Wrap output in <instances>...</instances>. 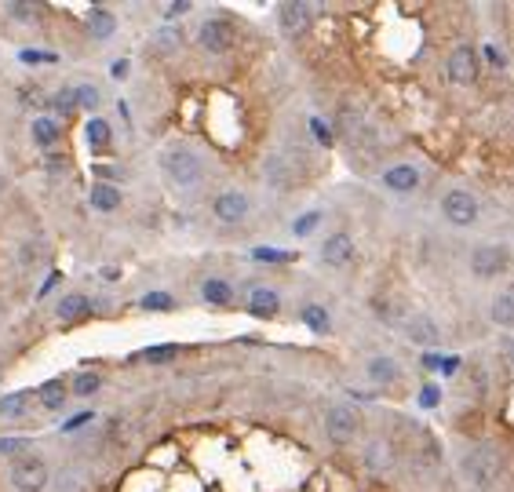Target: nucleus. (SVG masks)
Here are the masks:
<instances>
[{"mask_svg":"<svg viewBox=\"0 0 514 492\" xmlns=\"http://www.w3.org/2000/svg\"><path fill=\"white\" fill-rule=\"evenodd\" d=\"M503 474H507V456H503L499 445L478 441V445L463 448V456H460V477H463L470 488L489 492L492 485L503 481Z\"/></svg>","mask_w":514,"mask_h":492,"instance_id":"nucleus-1","label":"nucleus"},{"mask_svg":"<svg viewBox=\"0 0 514 492\" xmlns=\"http://www.w3.org/2000/svg\"><path fill=\"white\" fill-rule=\"evenodd\" d=\"M161 172L175 190H197L204 179V161L190 146H168L161 150Z\"/></svg>","mask_w":514,"mask_h":492,"instance_id":"nucleus-2","label":"nucleus"},{"mask_svg":"<svg viewBox=\"0 0 514 492\" xmlns=\"http://www.w3.org/2000/svg\"><path fill=\"white\" fill-rule=\"evenodd\" d=\"M325 434L332 445H354L361 434H365V416L358 405H347V401H336L325 408Z\"/></svg>","mask_w":514,"mask_h":492,"instance_id":"nucleus-3","label":"nucleus"},{"mask_svg":"<svg viewBox=\"0 0 514 492\" xmlns=\"http://www.w3.org/2000/svg\"><path fill=\"white\" fill-rule=\"evenodd\" d=\"M467 271L478 281H496V278H503L510 271V249L507 244H496V241H481L467 256Z\"/></svg>","mask_w":514,"mask_h":492,"instance_id":"nucleus-4","label":"nucleus"},{"mask_svg":"<svg viewBox=\"0 0 514 492\" xmlns=\"http://www.w3.org/2000/svg\"><path fill=\"white\" fill-rule=\"evenodd\" d=\"M445 77H449V84H456V88L478 84V77H481V52H478L474 44L452 48L449 59H445Z\"/></svg>","mask_w":514,"mask_h":492,"instance_id":"nucleus-5","label":"nucleus"},{"mask_svg":"<svg viewBox=\"0 0 514 492\" xmlns=\"http://www.w3.org/2000/svg\"><path fill=\"white\" fill-rule=\"evenodd\" d=\"M438 208H441V219L449 226H456V230H470L481 219V204H478V197L470 190H449Z\"/></svg>","mask_w":514,"mask_h":492,"instance_id":"nucleus-6","label":"nucleus"},{"mask_svg":"<svg viewBox=\"0 0 514 492\" xmlns=\"http://www.w3.org/2000/svg\"><path fill=\"white\" fill-rule=\"evenodd\" d=\"M197 44L208 52V55H230L233 44H237V26L226 19V15H212L201 23L197 30Z\"/></svg>","mask_w":514,"mask_h":492,"instance_id":"nucleus-7","label":"nucleus"},{"mask_svg":"<svg viewBox=\"0 0 514 492\" xmlns=\"http://www.w3.org/2000/svg\"><path fill=\"white\" fill-rule=\"evenodd\" d=\"M8 477H12V488H15V492H41V488L48 485V463H44L41 456L26 452V456L12 459Z\"/></svg>","mask_w":514,"mask_h":492,"instance_id":"nucleus-8","label":"nucleus"},{"mask_svg":"<svg viewBox=\"0 0 514 492\" xmlns=\"http://www.w3.org/2000/svg\"><path fill=\"white\" fill-rule=\"evenodd\" d=\"M361 463H365V470H369V474H376V477H387V474L398 467L394 441H390L387 434H372V438L365 441V448H361Z\"/></svg>","mask_w":514,"mask_h":492,"instance_id":"nucleus-9","label":"nucleus"},{"mask_svg":"<svg viewBox=\"0 0 514 492\" xmlns=\"http://www.w3.org/2000/svg\"><path fill=\"white\" fill-rule=\"evenodd\" d=\"M354 260H358V244H354L351 233L336 230V233H329V237L321 241V263H325L329 271H351Z\"/></svg>","mask_w":514,"mask_h":492,"instance_id":"nucleus-10","label":"nucleus"},{"mask_svg":"<svg viewBox=\"0 0 514 492\" xmlns=\"http://www.w3.org/2000/svg\"><path fill=\"white\" fill-rule=\"evenodd\" d=\"M212 215H215L222 226H237V222H244V219L252 215V201H248V193H241V190H222V193L212 197Z\"/></svg>","mask_w":514,"mask_h":492,"instance_id":"nucleus-11","label":"nucleus"},{"mask_svg":"<svg viewBox=\"0 0 514 492\" xmlns=\"http://www.w3.org/2000/svg\"><path fill=\"white\" fill-rule=\"evenodd\" d=\"M401 332H405V339L416 343V347H438V343H441V325H438L430 314H409V318L401 321Z\"/></svg>","mask_w":514,"mask_h":492,"instance_id":"nucleus-12","label":"nucleus"},{"mask_svg":"<svg viewBox=\"0 0 514 492\" xmlns=\"http://www.w3.org/2000/svg\"><path fill=\"white\" fill-rule=\"evenodd\" d=\"M263 175H267V182H271L274 190H289V186H296V182H300L296 164H292L282 150H271V153L263 157Z\"/></svg>","mask_w":514,"mask_h":492,"instance_id":"nucleus-13","label":"nucleus"},{"mask_svg":"<svg viewBox=\"0 0 514 492\" xmlns=\"http://www.w3.org/2000/svg\"><path fill=\"white\" fill-rule=\"evenodd\" d=\"M278 26L289 34V37H300L314 26V8L311 5H296V0H289V5L278 8Z\"/></svg>","mask_w":514,"mask_h":492,"instance_id":"nucleus-14","label":"nucleus"},{"mask_svg":"<svg viewBox=\"0 0 514 492\" xmlns=\"http://www.w3.org/2000/svg\"><path fill=\"white\" fill-rule=\"evenodd\" d=\"M380 182H383V190H390V193H416L420 182H423V175H420L416 164H394V168H387V172L380 175Z\"/></svg>","mask_w":514,"mask_h":492,"instance_id":"nucleus-15","label":"nucleus"},{"mask_svg":"<svg viewBox=\"0 0 514 492\" xmlns=\"http://www.w3.org/2000/svg\"><path fill=\"white\" fill-rule=\"evenodd\" d=\"M365 376L376 383V387H394L401 383V365L390 358V354H372L365 361Z\"/></svg>","mask_w":514,"mask_h":492,"instance_id":"nucleus-16","label":"nucleus"},{"mask_svg":"<svg viewBox=\"0 0 514 492\" xmlns=\"http://www.w3.org/2000/svg\"><path fill=\"white\" fill-rule=\"evenodd\" d=\"M278 310H282V296L274 292V289H252L248 292V314L252 318H260V321H271V318H278Z\"/></svg>","mask_w":514,"mask_h":492,"instance_id":"nucleus-17","label":"nucleus"},{"mask_svg":"<svg viewBox=\"0 0 514 492\" xmlns=\"http://www.w3.org/2000/svg\"><path fill=\"white\" fill-rule=\"evenodd\" d=\"M489 321L496 329H514V285L499 289L492 300H489Z\"/></svg>","mask_w":514,"mask_h":492,"instance_id":"nucleus-18","label":"nucleus"},{"mask_svg":"<svg viewBox=\"0 0 514 492\" xmlns=\"http://www.w3.org/2000/svg\"><path fill=\"white\" fill-rule=\"evenodd\" d=\"M88 204H92L95 212L110 215V212H117V208L124 204V197H121V190H117V186H110V182H95V186L88 190Z\"/></svg>","mask_w":514,"mask_h":492,"instance_id":"nucleus-19","label":"nucleus"},{"mask_svg":"<svg viewBox=\"0 0 514 492\" xmlns=\"http://www.w3.org/2000/svg\"><path fill=\"white\" fill-rule=\"evenodd\" d=\"M30 135H34V143H37V146L52 150V146L59 143V135H63V124H59L55 117L41 113V117H34V121H30Z\"/></svg>","mask_w":514,"mask_h":492,"instance_id":"nucleus-20","label":"nucleus"},{"mask_svg":"<svg viewBox=\"0 0 514 492\" xmlns=\"http://www.w3.org/2000/svg\"><path fill=\"white\" fill-rule=\"evenodd\" d=\"M233 285L230 281H222V278H208L204 285H201V300L208 303V307H230L233 303Z\"/></svg>","mask_w":514,"mask_h":492,"instance_id":"nucleus-21","label":"nucleus"},{"mask_svg":"<svg viewBox=\"0 0 514 492\" xmlns=\"http://www.w3.org/2000/svg\"><path fill=\"white\" fill-rule=\"evenodd\" d=\"M66 398H70V387H66L63 379H48V383H41V390H37V401H41L48 412H59V408L66 405Z\"/></svg>","mask_w":514,"mask_h":492,"instance_id":"nucleus-22","label":"nucleus"},{"mask_svg":"<svg viewBox=\"0 0 514 492\" xmlns=\"http://www.w3.org/2000/svg\"><path fill=\"white\" fill-rule=\"evenodd\" d=\"M92 310V303H88V296L84 292H70V296H63L59 300V321H81L84 314Z\"/></svg>","mask_w":514,"mask_h":492,"instance_id":"nucleus-23","label":"nucleus"},{"mask_svg":"<svg viewBox=\"0 0 514 492\" xmlns=\"http://www.w3.org/2000/svg\"><path fill=\"white\" fill-rule=\"evenodd\" d=\"M88 30H92L95 41H110V37L117 34V19H114L106 8H92V12H88Z\"/></svg>","mask_w":514,"mask_h":492,"instance_id":"nucleus-24","label":"nucleus"},{"mask_svg":"<svg viewBox=\"0 0 514 492\" xmlns=\"http://www.w3.org/2000/svg\"><path fill=\"white\" fill-rule=\"evenodd\" d=\"M30 405H34V398H30L26 390L5 394V398H0V416H5V419H23V416L30 412Z\"/></svg>","mask_w":514,"mask_h":492,"instance_id":"nucleus-25","label":"nucleus"},{"mask_svg":"<svg viewBox=\"0 0 514 492\" xmlns=\"http://www.w3.org/2000/svg\"><path fill=\"white\" fill-rule=\"evenodd\" d=\"M303 325H307L311 332H318V336H329V332H332V318H329V310L318 307V303L303 307Z\"/></svg>","mask_w":514,"mask_h":492,"instance_id":"nucleus-26","label":"nucleus"},{"mask_svg":"<svg viewBox=\"0 0 514 492\" xmlns=\"http://www.w3.org/2000/svg\"><path fill=\"white\" fill-rule=\"evenodd\" d=\"M84 135H88V143H92L95 150H106V146H110V139H114V135H110V124H106L103 117H92V121H88V128H84Z\"/></svg>","mask_w":514,"mask_h":492,"instance_id":"nucleus-27","label":"nucleus"},{"mask_svg":"<svg viewBox=\"0 0 514 492\" xmlns=\"http://www.w3.org/2000/svg\"><path fill=\"white\" fill-rule=\"evenodd\" d=\"M139 307H143V310H153V314H164V310H175V300H172L168 292H146V296L139 300Z\"/></svg>","mask_w":514,"mask_h":492,"instance_id":"nucleus-28","label":"nucleus"},{"mask_svg":"<svg viewBox=\"0 0 514 492\" xmlns=\"http://www.w3.org/2000/svg\"><path fill=\"white\" fill-rule=\"evenodd\" d=\"M99 387H103V379H99V372H81V376L74 379V387H70V390H74L77 398H92V394H95Z\"/></svg>","mask_w":514,"mask_h":492,"instance_id":"nucleus-29","label":"nucleus"},{"mask_svg":"<svg viewBox=\"0 0 514 492\" xmlns=\"http://www.w3.org/2000/svg\"><path fill=\"white\" fill-rule=\"evenodd\" d=\"M74 95H77V110H95V106L103 103V95H99L95 84H77Z\"/></svg>","mask_w":514,"mask_h":492,"instance_id":"nucleus-30","label":"nucleus"},{"mask_svg":"<svg viewBox=\"0 0 514 492\" xmlns=\"http://www.w3.org/2000/svg\"><path fill=\"white\" fill-rule=\"evenodd\" d=\"M175 354H179L175 343H161V347H146V350H143V358H146L150 365H164V361H172Z\"/></svg>","mask_w":514,"mask_h":492,"instance_id":"nucleus-31","label":"nucleus"},{"mask_svg":"<svg viewBox=\"0 0 514 492\" xmlns=\"http://www.w3.org/2000/svg\"><path fill=\"white\" fill-rule=\"evenodd\" d=\"M252 256L260 260V263H292V260H296L292 252H282V249H255Z\"/></svg>","mask_w":514,"mask_h":492,"instance_id":"nucleus-32","label":"nucleus"},{"mask_svg":"<svg viewBox=\"0 0 514 492\" xmlns=\"http://www.w3.org/2000/svg\"><path fill=\"white\" fill-rule=\"evenodd\" d=\"M0 456H12V459L26 456V438H0Z\"/></svg>","mask_w":514,"mask_h":492,"instance_id":"nucleus-33","label":"nucleus"},{"mask_svg":"<svg viewBox=\"0 0 514 492\" xmlns=\"http://www.w3.org/2000/svg\"><path fill=\"white\" fill-rule=\"evenodd\" d=\"M55 106H59L63 113H74V110H77V95H74V88H59V95H55Z\"/></svg>","mask_w":514,"mask_h":492,"instance_id":"nucleus-34","label":"nucleus"},{"mask_svg":"<svg viewBox=\"0 0 514 492\" xmlns=\"http://www.w3.org/2000/svg\"><path fill=\"white\" fill-rule=\"evenodd\" d=\"M8 12H12L15 19H26V23H34V19H37V8L23 5V0H15V5H8Z\"/></svg>","mask_w":514,"mask_h":492,"instance_id":"nucleus-35","label":"nucleus"},{"mask_svg":"<svg viewBox=\"0 0 514 492\" xmlns=\"http://www.w3.org/2000/svg\"><path fill=\"white\" fill-rule=\"evenodd\" d=\"M481 55H485V59H489V66H496V70H503V66H507V55H503V52H496V44H485V48H481Z\"/></svg>","mask_w":514,"mask_h":492,"instance_id":"nucleus-36","label":"nucleus"},{"mask_svg":"<svg viewBox=\"0 0 514 492\" xmlns=\"http://www.w3.org/2000/svg\"><path fill=\"white\" fill-rule=\"evenodd\" d=\"M183 30H161V37H157V48H172V44H183V37H179Z\"/></svg>","mask_w":514,"mask_h":492,"instance_id":"nucleus-37","label":"nucleus"},{"mask_svg":"<svg viewBox=\"0 0 514 492\" xmlns=\"http://www.w3.org/2000/svg\"><path fill=\"white\" fill-rule=\"evenodd\" d=\"M318 219H321L318 212H311V215H303V219H300V222L292 226V230H296V237H303V233H311V230L318 226Z\"/></svg>","mask_w":514,"mask_h":492,"instance_id":"nucleus-38","label":"nucleus"},{"mask_svg":"<svg viewBox=\"0 0 514 492\" xmlns=\"http://www.w3.org/2000/svg\"><path fill=\"white\" fill-rule=\"evenodd\" d=\"M499 354H503V358H507V365L514 369V332H507V336L499 339Z\"/></svg>","mask_w":514,"mask_h":492,"instance_id":"nucleus-39","label":"nucleus"},{"mask_svg":"<svg viewBox=\"0 0 514 492\" xmlns=\"http://www.w3.org/2000/svg\"><path fill=\"white\" fill-rule=\"evenodd\" d=\"M19 59H23V63H30V66H34V63H55V55H44V52H30V48H26V52H23Z\"/></svg>","mask_w":514,"mask_h":492,"instance_id":"nucleus-40","label":"nucleus"},{"mask_svg":"<svg viewBox=\"0 0 514 492\" xmlns=\"http://www.w3.org/2000/svg\"><path fill=\"white\" fill-rule=\"evenodd\" d=\"M186 12H190V5H172L164 15H168V19H175V15H186Z\"/></svg>","mask_w":514,"mask_h":492,"instance_id":"nucleus-41","label":"nucleus"},{"mask_svg":"<svg viewBox=\"0 0 514 492\" xmlns=\"http://www.w3.org/2000/svg\"><path fill=\"white\" fill-rule=\"evenodd\" d=\"M114 77H117V81H121V77H128V63H124V59H121V63H114Z\"/></svg>","mask_w":514,"mask_h":492,"instance_id":"nucleus-42","label":"nucleus"},{"mask_svg":"<svg viewBox=\"0 0 514 492\" xmlns=\"http://www.w3.org/2000/svg\"><path fill=\"white\" fill-rule=\"evenodd\" d=\"M88 416H92V412H81V416H77V419H70V423H66V427H70V430H74V427H81V423H84V419H88Z\"/></svg>","mask_w":514,"mask_h":492,"instance_id":"nucleus-43","label":"nucleus"},{"mask_svg":"<svg viewBox=\"0 0 514 492\" xmlns=\"http://www.w3.org/2000/svg\"><path fill=\"white\" fill-rule=\"evenodd\" d=\"M0 186H5V182H0Z\"/></svg>","mask_w":514,"mask_h":492,"instance_id":"nucleus-44","label":"nucleus"}]
</instances>
